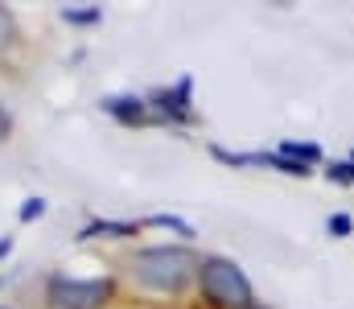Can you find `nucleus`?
I'll list each match as a JSON object with an SVG mask.
<instances>
[{"label":"nucleus","instance_id":"ddd939ff","mask_svg":"<svg viewBox=\"0 0 354 309\" xmlns=\"http://www.w3.org/2000/svg\"><path fill=\"white\" fill-rule=\"evenodd\" d=\"M8 252H12V235H4V239H0V260H4Z\"/></svg>","mask_w":354,"mask_h":309},{"label":"nucleus","instance_id":"7ed1b4c3","mask_svg":"<svg viewBox=\"0 0 354 309\" xmlns=\"http://www.w3.org/2000/svg\"><path fill=\"white\" fill-rule=\"evenodd\" d=\"M111 293H115V281L111 277H91V281L54 277L46 285V301L54 309H99V306H107Z\"/></svg>","mask_w":354,"mask_h":309},{"label":"nucleus","instance_id":"9b49d317","mask_svg":"<svg viewBox=\"0 0 354 309\" xmlns=\"http://www.w3.org/2000/svg\"><path fill=\"white\" fill-rule=\"evenodd\" d=\"M8 37H12V17H8V12L0 8V46H4Z\"/></svg>","mask_w":354,"mask_h":309},{"label":"nucleus","instance_id":"39448f33","mask_svg":"<svg viewBox=\"0 0 354 309\" xmlns=\"http://www.w3.org/2000/svg\"><path fill=\"white\" fill-rule=\"evenodd\" d=\"M103 111L115 115L120 124H145V120H149L145 100H132V95H111V100H103Z\"/></svg>","mask_w":354,"mask_h":309},{"label":"nucleus","instance_id":"1a4fd4ad","mask_svg":"<svg viewBox=\"0 0 354 309\" xmlns=\"http://www.w3.org/2000/svg\"><path fill=\"white\" fill-rule=\"evenodd\" d=\"M71 25H91V21H99V8H66L62 12Z\"/></svg>","mask_w":354,"mask_h":309},{"label":"nucleus","instance_id":"4468645a","mask_svg":"<svg viewBox=\"0 0 354 309\" xmlns=\"http://www.w3.org/2000/svg\"><path fill=\"white\" fill-rule=\"evenodd\" d=\"M4 136H8V115L0 111V140H4Z\"/></svg>","mask_w":354,"mask_h":309},{"label":"nucleus","instance_id":"f257e3e1","mask_svg":"<svg viewBox=\"0 0 354 309\" xmlns=\"http://www.w3.org/2000/svg\"><path fill=\"white\" fill-rule=\"evenodd\" d=\"M198 268H202V260L189 247H145L132 256L136 281L145 289H157V293H181Z\"/></svg>","mask_w":354,"mask_h":309},{"label":"nucleus","instance_id":"423d86ee","mask_svg":"<svg viewBox=\"0 0 354 309\" xmlns=\"http://www.w3.org/2000/svg\"><path fill=\"white\" fill-rule=\"evenodd\" d=\"M140 227L136 223H111V218H95V223H87L75 239H99V235H107V239H120V235H136Z\"/></svg>","mask_w":354,"mask_h":309},{"label":"nucleus","instance_id":"0eeeda50","mask_svg":"<svg viewBox=\"0 0 354 309\" xmlns=\"http://www.w3.org/2000/svg\"><path fill=\"white\" fill-rule=\"evenodd\" d=\"M149 227H169V231H177V235H194V227L185 223V218H177V214H153V218H145Z\"/></svg>","mask_w":354,"mask_h":309},{"label":"nucleus","instance_id":"6e6552de","mask_svg":"<svg viewBox=\"0 0 354 309\" xmlns=\"http://www.w3.org/2000/svg\"><path fill=\"white\" fill-rule=\"evenodd\" d=\"M326 227H330V235H338V239H342V235H351V231H354V218H351V214H330V223H326Z\"/></svg>","mask_w":354,"mask_h":309},{"label":"nucleus","instance_id":"20e7f679","mask_svg":"<svg viewBox=\"0 0 354 309\" xmlns=\"http://www.w3.org/2000/svg\"><path fill=\"white\" fill-rule=\"evenodd\" d=\"M153 107H157L161 115L177 120V124H189V120H194V111H189V79H181L169 91H157V95H153Z\"/></svg>","mask_w":354,"mask_h":309},{"label":"nucleus","instance_id":"9d476101","mask_svg":"<svg viewBox=\"0 0 354 309\" xmlns=\"http://www.w3.org/2000/svg\"><path fill=\"white\" fill-rule=\"evenodd\" d=\"M41 214H46V203H41V198H25V206H21L17 218H21V223H33V218H41Z\"/></svg>","mask_w":354,"mask_h":309},{"label":"nucleus","instance_id":"f8f14e48","mask_svg":"<svg viewBox=\"0 0 354 309\" xmlns=\"http://www.w3.org/2000/svg\"><path fill=\"white\" fill-rule=\"evenodd\" d=\"M330 174V182H338V186H351V178H346V165H334V169H326Z\"/></svg>","mask_w":354,"mask_h":309},{"label":"nucleus","instance_id":"f03ea898","mask_svg":"<svg viewBox=\"0 0 354 309\" xmlns=\"http://www.w3.org/2000/svg\"><path fill=\"white\" fill-rule=\"evenodd\" d=\"M198 281H202V293L210 297V306H218V309H252V285H248V277H243L231 260H223V256L202 260Z\"/></svg>","mask_w":354,"mask_h":309},{"label":"nucleus","instance_id":"2eb2a0df","mask_svg":"<svg viewBox=\"0 0 354 309\" xmlns=\"http://www.w3.org/2000/svg\"><path fill=\"white\" fill-rule=\"evenodd\" d=\"M346 178H351V186H354V161H351V165H346Z\"/></svg>","mask_w":354,"mask_h":309}]
</instances>
